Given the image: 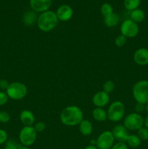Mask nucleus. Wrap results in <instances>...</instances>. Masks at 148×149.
<instances>
[{
	"label": "nucleus",
	"instance_id": "f257e3e1",
	"mask_svg": "<svg viewBox=\"0 0 148 149\" xmlns=\"http://www.w3.org/2000/svg\"><path fill=\"white\" fill-rule=\"evenodd\" d=\"M59 119L64 125L69 127L76 126L79 125L84 119V113L78 106H69L61 111Z\"/></svg>",
	"mask_w": 148,
	"mask_h": 149
},
{
	"label": "nucleus",
	"instance_id": "f03ea898",
	"mask_svg": "<svg viewBox=\"0 0 148 149\" xmlns=\"http://www.w3.org/2000/svg\"><path fill=\"white\" fill-rule=\"evenodd\" d=\"M58 18L56 13L47 10L41 13L38 16L37 26L41 31L49 32L55 29L58 24Z\"/></svg>",
	"mask_w": 148,
	"mask_h": 149
},
{
	"label": "nucleus",
	"instance_id": "7ed1b4c3",
	"mask_svg": "<svg viewBox=\"0 0 148 149\" xmlns=\"http://www.w3.org/2000/svg\"><path fill=\"white\" fill-rule=\"evenodd\" d=\"M132 94L136 103L146 104L148 102V81L140 80L135 83L132 88Z\"/></svg>",
	"mask_w": 148,
	"mask_h": 149
},
{
	"label": "nucleus",
	"instance_id": "20e7f679",
	"mask_svg": "<svg viewBox=\"0 0 148 149\" xmlns=\"http://www.w3.org/2000/svg\"><path fill=\"white\" fill-rule=\"evenodd\" d=\"M6 93L9 98L13 100H19L23 99L28 93V89L26 84L20 81H14L9 84L6 90Z\"/></svg>",
	"mask_w": 148,
	"mask_h": 149
},
{
	"label": "nucleus",
	"instance_id": "39448f33",
	"mask_svg": "<svg viewBox=\"0 0 148 149\" xmlns=\"http://www.w3.org/2000/svg\"><path fill=\"white\" fill-rule=\"evenodd\" d=\"M107 119L113 122L121 120L125 115V106L121 101L116 100L109 106L107 111Z\"/></svg>",
	"mask_w": 148,
	"mask_h": 149
},
{
	"label": "nucleus",
	"instance_id": "423d86ee",
	"mask_svg": "<svg viewBox=\"0 0 148 149\" xmlns=\"http://www.w3.org/2000/svg\"><path fill=\"white\" fill-rule=\"evenodd\" d=\"M37 137V132L33 126H24L19 133L20 143L24 146H30L35 143Z\"/></svg>",
	"mask_w": 148,
	"mask_h": 149
},
{
	"label": "nucleus",
	"instance_id": "0eeeda50",
	"mask_svg": "<svg viewBox=\"0 0 148 149\" xmlns=\"http://www.w3.org/2000/svg\"><path fill=\"white\" fill-rule=\"evenodd\" d=\"M123 125L128 130H138L144 126V119L139 113H131L125 117Z\"/></svg>",
	"mask_w": 148,
	"mask_h": 149
},
{
	"label": "nucleus",
	"instance_id": "6e6552de",
	"mask_svg": "<svg viewBox=\"0 0 148 149\" xmlns=\"http://www.w3.org/2000/svg\"><path fill=\"white\" fill-rule=\"evenodd\" d=\"M96 141V146L98 149H110L115 144L113 132L108 130L102 132Z\"/></svg>",
	"mask_w": 148,
	"mask_h": 149
},
{
	"label": "nucleus",
	"instance_id": "1a4fd4ad",
	"mask_svg": "<svg viewBox=\"0 0 148 149\" xmlns=\"http://www.w3.org/2000/svg\"><path fill=\"white\" fill-rule=\"evenodd\" d=\"M139 26L131 19L125 20L120 26V33L126 38H133L139 33Z\"/></svg>",
	"mask_w": 148,
	"mask_h": 149
},
{
	"label": "nucleus",
	"instance_id": "9d476101",
	"mask_svg": "<svg viewBox=\"0 0 148 149\" xmlns=\"http://www.w3.org/2000/svg\"><path fill=\"white\" fill-rule=\"evenodd\" d=\"M110 101L109 94L104 91H100L96 93L92 97L93 104L97 108H103L107 106Z\"/></svg>",
	"mask_w": 148,
	"mask_h": 149
},
{
	"label": "nucleus",
	"instance_id": "9b49d317",
	"mask_svg": "<svg viewBox=\"0 0 148 149\" xmlns=\"http://www.w3.org/2000/svg\"><path fill=\"white\" fill-rule=\"evenodd\" d=\"M52 4V0H30L32 10L36 13H44L47 11Z\"/></svg>",
	"mask_w": 148,
	"mask_h": 149
},
{
	"label": "nucleus",
	"instance_id": "f8f14e48",
	"mask_svg": "<svg viewBox=\"0 0 148 149\" xmlns=\"http://www.w3.org/2000/svg\"><path fill=\"white\" fill-rule=\"evenodd\" d=\"M112 132H113L115 140L118 141V142L126 143L129 135V131L123 125H117L116 126H115Z\"/></svg>",
	"mask_w": 148,
	"mask_h": 149
},
{
	"label": "nucleus",
	"instance_id": "ddd939ff",
	"mask_svg": "<svg viewBox=\"0 0 148 149\" xmlns=\"http://www.w3.org/2000/svg\"><path fill=\"white\" fill-rule=\"evenodd\" d=\"M73 11L72 8L67 4H63L59 7L56 13L58 20L61 21H68L71 20V17H73Z\"/></svg>",
	"mask_w": 148,
	"mask_h": 149
},
{
	"label": "nucleus",
	"instance_id": "4468645a",
	"mask_svg": "<svg viewBox=\"0 0 148 149\" xmlns=\"http://www.w3.org/2000/svg\"><path fill=\"white\" fill-rule=\"evenodd\" d=\"M133 61L139 65H146L148 64V49L139 48L133 53Z\"/></svg>",
	"mask_w": 148,
	"mask_h": 149
},
{
	"label": "nucleus",
	"instance_id": "2eb2a0df",
	"mask_svg": "<svg viewBox=\"0 0 148 149\" xmlns=\"http://www.w3.org/2000/svg\"><path fill=\"white\" fill-rule=\"evenodd\" d=\"M20 120L25 126H33L35 122V116L33 112L29 110H23L20 113Z\"/></svg>",
	"mask_w": 148,
	"mask_h": 149
},
{
	"label": "nucleus",
	"instance_id": "dca6fc26",
	"mask_svg": "<svg viewBox=\"0 0 148 149\" xmlns=\"http://www.w3.org/2000/svg\"><path fill=\"white\" fill-rule=\"evenodd\" d=\"M79 131L84 136H89L93 131V125L88 119H83L79 124Z\"/></svg>",
	"mask_w": 148,
	"mask_h": 149
},
{
	"label": "nucleus",
	"instance_id": "f3484780",
	"mask_svg": "<svg viewBox=\"0 0 148 149\" xmlns=\"http://www.w3.org/2000/svg\"><path fill=\"white\" fill-rule=\"evenodd\" d=\"M37 19L38 17L36 15V12L33 10H29V11L26 12L23 15V21L26 26H30L37 22Z\"/></svg>",
	"mask_w": 148,
	"mask_h": 149
},
{
	"label": "nucleus",
	"instance_id": "a211bd4d",
	"mask_svg": "<svg viewBox=\"0 0 148 149\" xmlns=\"http://www.w3.org/2000/svg\"><path fill=\"white\" fill-rule=\"evenodd\" d=\"M92 116L97 122H104L107 119V111L102 108H96L92 111Z\"/></svg>",
	"mask_w": 148,
	"mask_h": 149
},
{
	"label": "nucleus",
	"instance_id": "6ab92c4d",
	"mask_svg": "<svg viewBox=\"0 0 148 149\" xmlns=\"http://www.w3.org/2000/svg\"><path fill=\"white\" fill-rule=\"evenodd\" d=\"M119 20H120V17L115 13H111L104 17V22L107 27H113L115 26H117L119 23Z\"/></svg>",
	"mask_w": 148,
	"mask_h": 149
},
{
	"label": "nucleus",
	"instance_id": "aec40b11",
	"mask_svg": "<svg viewBox=\"0 0 148 149\" xmlns=\"http://www.w3.org/2000/svg\"><path fill=\"white\" fill-rule=\"evenodd\" d=\"M131 20H133L135 23H141L145 19V14L144 11L141 9H136V10L131 11L130 15Z\"/></svg>",
	"mask_w": 148,
	"mask_h": 149
},
{
	"label": "nucleus",
	"instance_id": "412c9836",
	"mask_svg": "<svg viewBox=\"0 0 148 149\" xmlns=\"http://www.w3.org/2000/svg\"><path fill=\"white\" fill-rule=\"evenodd\" d=\"M126 143L131 148H135L140 146L141 139L136 135H129Z\"/></svg>",
	"mask_w": 148,
	"mask_h": 149
},
{
	"label": "nucleus",
	"instance_id": "4be33fe9",
	"mask_svg": "<svg viewBox=\"0 0 148 149\" xmlns=\"http://www.w3.org/2000/svg\"><path fill=\"white\" fill-rule=\"evenodd\" d=\"M141 0H124V7L129 11H133L138 8Z\"/></svg>",
	"mask_w": 148,
	"mask_h": 149
},
{
	"label": "nucleus",
	"instance_id": "5701e85b",
	"mask_svg": "<svg viewBox=\"0 0 148 149\" xmlns=\"http://www.w3.org/2000/svg\"><path fill=\"white\" fill-rule=\"evenodd\" d=\"M100 12H101V14L104 17L113 13V7H112L110 4H108V3H104V4H103L101 6Z\"/></svg>",
	"mask_w": 148,
	"mask_h": 149
},
{
	"label": "nucleus",
	"instance_id": "b1692460",
	"mask_svg": "<svg viewBox=\"0 0 148 149\" xmlns=\"http://www.w3.org/2000/svg\"><path fill=\"white\" fill-rule=\"evenodd\" d=\"M115 84L114 81L109 80V81H105L104 84H103V91L107 93V94H110V93H113V90H115Z\"/></svg>",
	"mask_w": 148,
	"mask_h": 149
},
{
	"label": "nucleus",
	"instance_id": "393cba45",
	"mask_svg": "<svg viewBox=\"0 0 148 149\" xmlns=\"http://www.w3.org/2000/svg\"><path fill=\"white\" fill-rule=\"evenodd\" d=\"M126 41H127V38L120 33L115 39V44L118 47H122L126 45Z\"/></svg>",
	"mask_w": 148,
	"mask_h": 149
},
{
	"label": "nucleus",
	"instance_id": "a878e982",
	"mask_svg": "<svg viewBox=\"0 0 148 149\" xmlns=\"http://www.w3.org/2000/svg\"><path fill=\"white\" fill-rule=\"evenodd\" d=\"M138 137L141 139V141H147L148 140V129L145 127H142L140 129L138 130Z\"/></svg>",
	"mask_w": 148,
	"mask_h": 149
},
{
	"label": "nucleus",
	"instance_id": "bb28decb",
	"mask_svg": "<svg viewBox=\"0 0 148 149\" xmlns=\"http://www.w3.org/2000/svg\"><path fill=\"white\" fill-rule=\"evenodd\" d=\"M20 146L13 140H9L6 142L4 149H18Z\"/></svg>",
	"mask_w": 148,
	"mask_h": 149
},
{
	"label": "nucleus",
	"instance_id": "cd10ccee",
	"mask_svg": "<svg viewBox=\"0 0 148 149\" xmlns=\"http://www.w3.org/2000/svg\"><path fill=\"white\" fill-rule=\"evenodd\" d=\"M10 120V115L7 111H0V122L7 123Z\"/></svg>",
	"mask_w": 148,
	"mask_h": 149
},
{
	"label": "nucleus",
	"instance_id": "c85d7f7f",
	"mask_svg": "<svg viewBox=\"0 0 148 149\" xmlns=\"http://www.w3.org/2000/svg\"><path fill=\"white\" fill-rule=\"evenodd\" d=\"M35 130L36 131V132H41L46 128V125H45L44 122H38L33 126Z\"/></svg>",
	"mask_w": 148,
	"mask_h": 149
},
{
	"label": "nucleus",
	"instance_id": "c756f323",
	"mask_svg": "<svg viewBox=\"0 0 148 149\" xmlns=\"http://www.w3.org/2000/svg\"><path fill=\"white\" fill-rule=\"evenodd\" d=\"M9 97L7 93L3 91H0V106H4L8 101Z\"/></svg>",
	"mask_w": 148,
	"mask_h": 149
},
{
	"label": "nucleus",
	"instance_id": "7c9ffc66",
	"mask_svg": "<svg viewBox=\"0 0 148 149\" xmlns=\"http://www.w3.org/2000/svg\"><path fill=\"white\" fill-rule=\"evenodd\" d=\"M7 141V133L4 130L0 129V145L5 143Z\"/></svg>",
	"mask_w": 148,
	"mask_h": 149
},
{
	"label": "nucleus",
	"instance_id": "2f4dec72",
	"mask_svg": "<svg viewBox=\"0 0 148 149\" xmlns=\"http://www.w3.org/2000/svg\"><path fill=\"white\" fill-rule=\"evenodd\" d=\"M110 149H128V146L126 143L118 142L117 143H115Z\"/></svg>",
	"mask_w": 148,
	"mask_h": 149
},
{
	"label": "nucleus",
	"instance_id": "473e14b6",
	"mask_svg": "<svg viewBox=\"0 0 148 149\" xmlns=\"http://www.w3.org/2000/svg\"><path fill=\"white\" fill-rule=\"evenodd\" d=\"M134 109L136 113H141V112H142L145 109V105L140 103H136V104L135 105Z\"/></svg>",
	"mask_w": 148,
	"mask_h": 149
},
{
	"label": "nucleus",
	"instance_id": "72a5a7b5",
	"mask_svg": "<svg viewBox=\"0 0 148 149\" xmlns=\"http://www.w3.org/2000/svg\"><path fill=\"white\" fill-rule=\"evenodd\" d=\"M8 81L6 79H1L0 80V89L1 90H7L9 86Z\"/></svg>",
	"mask_w": 148,
	"mask_h": 149
},
{
	"label": "nucleus",
	"instance_id": "f704fd0d",
	"mask_svg": "<svg viewBox=\"0 0 148 149\" xmlns=\"http://www.w3.org/2000/svg\"><path fill=\"white\" fill-rule=\"evenodd\" d=\"M144 125H145V127L148 129V116H147L146 118L144 119Z\"/></svg>",
	"mask_w": 148,
	"mask_h": 149
},
{
	"label": "nucleus",
	"instance_id": "c9c22d12",
	"mask_svg": "<svg viewBox=\"0 0 148 149\" xmlns=\"http://www.w3.org/2000/svg\"><path fill=\"white\" fill-rule=\"evenodd\" d=\"M84 149H98V148H97V146H96L89 145V146H88L85 147Z\"/></svg>",
	"mask_w": 148,
	"mask_h": 149
},
{
	"label": "nucleus",
	"instance_id": "e433bc0d",
	"mask_svg": "<svg viewBox=\"0 0 148 149\" xmlns=\"http://www.w3.org/2000/svg\"><path fill=\"white\" fill-rule=\"evenodd\" d=\"M96 143H97V141H96V140H91V141H90V145L96 146Z\"/></svg>",
	"mask_w": 148,
	"mask_h": 149
},
{
	"label": "nucleus",
	"instance_id": "4c0bfd02",
	"mask_svg": "<svg viewBox=\"0 0 148 149\" xmlns=\"http://www.w3.org/2000/svg\"><path fill=\"white\" fill-rule=\"evenodd\" d=\"M18 149H31V148H29V147H28V146H20V147H19V148Z\"/></svg>",
	"mask_w": 148,
	"mask_h": 149
},
{
	"label": "nucleus",
	"instance_id": "58836bf2",
	"mask_svg": "<svg viewBox=\"0 0 148 149\" xmlns=\"http://www.w3.org/2000/svg\"><path fill=\"white\" fill-rule=\"evenodd\" d=\"M145 110H146V111L148 113V102L145 104Z\"/></svg>",
	"mask_w": 148,
	"mask_h": 149
}]
</instances>
